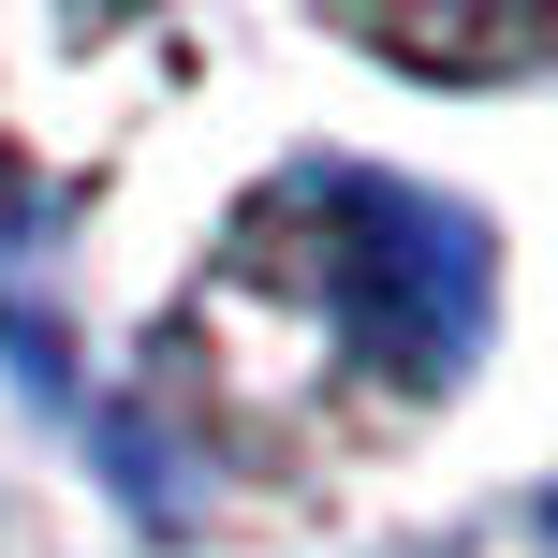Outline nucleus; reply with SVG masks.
Masks as SVG:
<instances>
[{
	"instance_id": "nucleus-1",
	"label": "nucleus",
	"mask_w": 558,
	"mask_h": 558,
	"mask_svg": "<svg viewBox=\"0 0 558 558\" xmlns=\"http://www.w3.org/2000/svg\"><path fill=\"white\" fill-rule=\"evenodd\" d=\"M308 279H324L338 338H367V353L397 367V383H456L485 338V235L471 206L441 192H397V177H324L308 192Z\"/></svg>"
}]
</instances>
